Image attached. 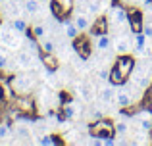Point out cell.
<instances>
[{
  "instance_id": "cell-24",
  "label": "cell",
  "mask_w": 152,
  "mask_h": 146,
  "mask_svg": "<svg viewBox=\"0 0 152 146\" xmlns=\"http://www.w3.org/2000/svg\"><path fill=\"white\" fill-rule=\"evenodd\" d=\"M87 10H89V14H94V15H96V12H98V4H96V2H89Z\"/></svg>"
},
{
  "instance_id": "cell-16",
  "label": "cell",
  "mask_w": 152,
  "mask_h": 146,
  "mask_svg": "<svg viewBox=\"0 0 152 146\" xmlns=\"http://www.w3.org/2000/svg\"><path fill=\"white\" fill-rule=\"evenodd\" d=\"M137 123H139V127H141L142 131H146V133H148L150 129H152V119H150V113H145L142 117L139 115V121H137Z\"/></svg>"
},
{
  "instance_id": "cell-18",
  "label": "cell",
  "mask_w": 152,
  "mask_h": 146,
  "mask_svg": "<svg viewBox=\"0 0 152 146\" xmlns=\"http://www.w3.org/2000/svg\"><path fill=\"white\" fill-rule=\"evenodd\" d=\"M114 129H115V133H118L119 137H125L127 133H129V125H127V121H115Z\"/></svg>"
},
{
  "instance_id": "cell-5",
  "label": "cell",
  "mask_w": 152,
  "mask_h": 146,
  "mask_svg": "<svg viewBox=\"0 0 152 146\" xmlns=\"http://www.w3.org/2000/svg\"><path fill=\"white\" fill-rule=\"evenodd\" d=\"M112 44H114V42H112L110 35H98V37H94V44L93 46H94L96 52H106Z\"/></svg>"
},
{
  "instance_id": "cell-9",
  "label": "cell",
  "mask_w": 152,
  "mask_h": 146,
  "mask_svg": "<svg viewBox=\"0 0 152 146\" xmlns=\"http://www.w3.org/2000/svg\"><path fill=\"white\" fill-rule=\"evenodd\" d=\"M114 50L118 54H127L131 50V42H129V38L127 37H118V38H114Z\"/></svg>"
},
{
  "instance_id": "cell-20",
  "label": "cell",
  "mask_w": 152,
  "mask_h": 146,
  "mask_svg": "<svg viewBox=\"0 0 152 146\" xmlns=\"http://www.w3.org/2000/svg\"><path fill=\"white\" fill-rule=\"evenodd\" d=\"M0 69H10V56L8 54H0Z\"/></svg>"
},
{
  "instance_id": "cell-15",
  "label": "cell",
  "mask_w": 152,
  "mask_h": 146,
  "mask_svg": "<svg viewBox=\"0 0 152 146\" xmlns=\"http://www.w3.org/2000/svg\"><path fill=\"white\" fill-rule=\"evenodd\" d=\"M15 135L21 137V139H29V137L33 135V131H31L25 123H15Z\"/></svg>"
},
{
  "instance_id": "cell-27",
  "label": "cell",
  "mask_w": 152,
  "mask_h": 146,
  "mask_svg": "<svg viewBox=\"0 0 152 146\" xmlns=\"http://www.w3.org/2000/svg\"><path fill=\"white\" fill-rule=\"evenodd\" d=\"M4 2H10V0H0V4H4Z\"/></svg>"
},
{
  "instance_id": "cell-13",
  "label": "cell",
  "mask_w": 152,
  "mask_h": 146,
  "mask_svg": "<svg viewBox=\"0 0 152 146\" xmlns=\"http://www.w3.org/2000/svg\"><path fill=\"white\" fill-rule=\"evenodd\" d=\"M12 29H14L15 33L23 35L27 31V21L23 17H14V19H12Z\"/></svg>"
},
{
  "instance_id": "cell-4",
  "label": "cell",
  "mask_w": 152,
  "mask_h": 146,
  "mask_svg": "<svg viewBox=\"0 0 152 146\" xmlns=\"http://www.w3.org/2000/svg\"><path fill=\"white\" fill-rule=\"evenodd\" d=\"M146 42H148V37H146L145 33H135L133 35V50H135V54L137 56H141V54H145V50H146Z\"/></svg>"
},
{
  "instance_id": "cell-10",
  "label": "cell",
  "mask_w": 152,
  "mask_h": 146,
  "mask_svg": "<svg viewBox=\"0 0 152 146\" xmlns=\"http://www.w3.org/2000/svg\"><path fill=\"white\" fill-rule=\"evenodd\" d=\"M14 33H15L14 29H12V33H10V31H2V29H0V42H2V44H6V46H10V48H18L19 42L15 41Z\"/></svg>"
},
{
  "instance_id": "cell-11",
  "label": "cell",
  "mask_w": 152,
  "mask_h": 146,
  "mask_svg": "<svg viewBox=\"0 0 152 146\" xmlns=\"http://www.w3.org/2000/svg\"><path fill=\"white\" fill-rule=\"evenodd\" d=\"M42 8V2L41 0H23V12L29 15H37Z\"/></svg>"
},
{
  "instance_id": "cell-22",
  "label": "cell",
  "mask_w": 152,
  "mask_h": 146,
  "mask_svg": "<svg viewBox=\"0 0 152 146\" xmlns=\"http://www.w3.org/2000/svg\"><path fill=\"white\" fill-rule=\"evenodd\" d=\"M39 144H42V146H46V144H48V146H54V144H56V140L52 139V137L45 135V137H42V139H39Z\"/></svg>"
},
{
  "instance_id": "cell-2",
  "label": "cell",
  "mask_w": 152,
  "mask_h": 146,
  "mask_svg": "<svg viewBox=\"0 0 152 146\" xmlns=\"http://www.w3.org/2000/svg\"><path fill=\"white\" fill-rule=\"evenodd\" d=\"M23 6H19L18 0H10V2H4L0 4V12H2L6 17H19V10H21Z\"/></svg>"
},
{
  "instance_id": "cell-12",
  "label": "cell",
  "mask_w": 152,
  "mask_h": 146,
  "mask_svg": "<svg viewBox=\"0 0 152 146\" xmlns=\"http://www.w3.org/2000/svg\"><path fill=\"white\" fill-rule=\"evenodd\" d=\"M115 96H118V89H115V86H104L102 92H100L102 102H106V104H110L112 100H115Z\"/></svg>"
},
{
  "instance_id": "cell-6",
  "label": "cell",
  "mask_w": 152,
  "mask_h": 146,
  "mask_svg": "<svg viewBox=\"0 0 152 146\" xmlns=\"http://www.w3.org/2000/svg\"><path fill=\"white\" fill-rule=\"evenodd\" d=\"M62 29H64V35H66L67 38H71V41H73V38H77L79 33H81V31L77 29V25H75L73 19H66V21L62 23Z\"/></svg>"
},
{
  "instance_id": "cell-8",
  "label": "cell",
  "mask_w": 152,
  "mask_h": 146,
  "mask_svg": "<svg viewBox=\"0 0 152 146\" xmlns=\"http://www.w3.org/2000/svg\"><path fill=\"white\" fill-rule=\"evenodd\" d=\"M73 21H75V25H77V29L81 31V33H85V31H89L91 29V17L87 14H75L73 15Z\"/></svg>"
},
{
  "instance_id": "cell-25",
  "label": "cell",
  "mask_w": 152,
  "mask_h": 146,
  "mask_svg": "<svg viewBox=\"0 0 152 146\" xmlns=\"http://www.w3.org/2000/svg\"><path fill=\"white\" fill-rule=\"evenodd\" d=\"M102 144H104V146H114L115 140H114V139H102Z\"/></svg>"
},
{
  "instance_id": "cell-17",
  "label": "cell",
  "mask_w": 152,
  "mask_h": 146,
  "mask_svg": "<svg viewBox=\"0 0 152 146\" xmlns=\"http://www.w3.org/2000/svg\"><path fill=\"white\" fill-rule=\"evenodd\" d=\"M41 48L45 50L46 54H52L56 50V42L52 38H41Z\"/></svg>"
},
{
  "instance_id": "cell-19",
  "label": "cell",
  "mask_w": 152,
  "mask_h": 146,
  "mask_svg": "<svg viewBox=\"0 0 152 146\" xmlns=\"http://www.w3.org/2000/svg\"><path fill=\"white\" fill-rule=\"evenodd\" d=\"M33 35H35L37 38H45V37H46V27L41 25V23H39V25H35V27H33Z\"/></svg>"
},
{
  "instance_id": "cell-3",
  "label": "cell",
  "mask_w": 152,
  "mask_h": 146,
  "mask_svg": "<svg viewBox=\"0 0 152 146\" xmlns=\"http://www.w3.org/2000/svg\"><path fill=\"white\" fill-rule=\"evenodd\" d=\"M108 19H110L112 23H118V25H125L127 23V12L119 6H114L108 12Z\"/></svg>"
},
{
  "instance_id": "cell-26",
  "label": "cell",
  "mask_w": 152,
  "mask_h": 146,
  "mask_svg": "<svg viewBox=\"0 0 152 146\" xmlns=\"http://www.w3.org/2000/svg\"><path fill=\"white\" fill-rule=\"evenodd\" d=\"M41 2H42V4H48V2H50V0H41Z\"/></svg>"
},
{
  "instance_id": "cell-1",
  "label": "cell",
  "mask_w": 152,
  "mask_h": 146,
  "mask_svg": "<svg viewBox=\"0 0 152 146\" xmlns=\"http://www.w3.org/2000/svg\"><path fill=\"white\" fill-rule=\"evenodd\" d=\"M12 86H14L15 92L27 94L31 90V86H33V81H31V77H27V75L18 73V75H14V79H12Z\"/></svg>"
},
{
  "instance_id": "cell-14",
  "label": "cell",
  "mask_w": 152,
  "mask_h": 146,
  "mask_svg": "<svg viewBox=\"0 0 152 146\" xmlns=\"http://www.w3.org/2000/svg\"><path fill=\"white\" fill-rule=\"evenodd\" d=\"M115 100H118V106H121V108H127V106H131V102H133V98L129 96V92H125V90H121V92H118V96H115Z\"/></svg>"
},
{
  "instance_id": "cell-23",
  "label": "cell",
  "mask_w": 152,
  "mask_h": 146,
  "mask_svg": "<svg viewBox=\"0 0 152 146\" xmlns=\"http://www.w3.org/2000/svg\"><path fill=\"white\" fill-rule=\"evenodd\" d=\"M142 33H145L148 38H152V23L145 21V25H142Z\"/></svg>"
},
{
  "instance_id": "cell-7",
  "label": "cell",
  "mask_w": 152,
  "mask_h": 146,
  "mask_svg": "<svg viewBox=\"0 0 152 146\" xmlns=\"http://www.w3.org/2000/svg\"><path fill=\"white\" fill-rule=\"evenodd\" d=\"M15 60H18L19 68H29V65L33 64V52H31V50H18Z\"/></svg>"
},
{
  "instance_id": "cell-21",
  "label": "cell",
  "mask_w": 152,
  "mask_h": 146,
  "mask_svg": "<svg viewBox=\"0 0 152 146\" xmlns=\"http://www.w3.org/2000/svg\"><path fill=\"white\" fill-rule=\"evenodd\" d=\"M10 137V127L6 123H0V140H6Z\"/></svg>"
}]
</instances>
